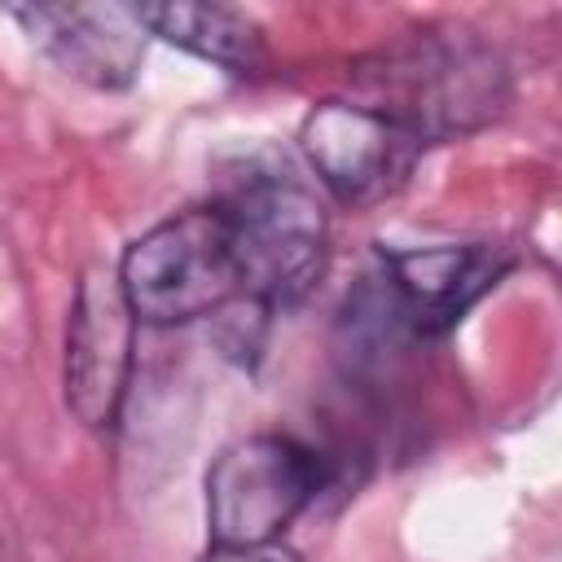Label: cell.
I'll list each match as a JSON object with an SVG mask.
<instances>
[{
    "mask_svg": "<svg viewBox=\"0 0 562 562\" xmlns=\"http://www.w3.org/2000/svg\"><path fill=\"white\" fill-rule=\"evenodd\" d=\"M114 277L140 325H189L246 299L237 241L220 202L176 211L140 233Z\"/></svg>",
    "mask_w": 562,
    "mask_h": 562,
    "instance_id": "3957f363",
    "label": "cell"
},
{
    "mask_svg": "<svg viewBox=\"0 0 562 562\" xmlns=\"http://www.w3.org/2000/svg\"><path fill=\"white\" fill-rule=\"evenodd\" d=\"M202 562H303V558L281 540H268V544H211Z\"/></svg>",
    "mask_w": 562,
    "mask_h": 562,
    "instance_id": "30bf717a",
    "label": "cell"
},
{
    "mask_svg": "<svg viewBox=\"0 0 562 562\" xmlns=\"http://www.w3.org/2000/svg\"><path fill=\"white\" fill-rule=\"evenodd\" d=\"M299 149L316 180L347 206H369L395 193L422 145L360 101H321L299 127Z\"/></svg>",
    "mask_w": 562,
    "mask_h": 562,
    "instance_id": "5b68a950",
    "label": "cell"
},
{
    "mask_svg": "<svg viewBox=\"0 0 562 562\" xmlns=\"http://www.w3.org/2000/svg\"><path fill=\"white\" fill-rule=\"evenodd\" d=\"M325 461L294 435H246L206 470V527L215 544H268L316 501Z\"/></svg>",
    "mask_w": 562,
    "mask_h": 562,
    "instance_id": "277c9868",
    "label": "cell"
},
{
    "mask_svg": "<svg viewBox=\"0 0 562 562\" xmlns=\"http://www.w3.org/2000/svg\"><path fill=\"white\" fill-rule=\"evenodd\" d=\"M9 18L40 53L88 88L119 92L140 75L149 35L132 4H13Z\"/></svg>",
    "mask_w": 562,
    "mask_h": 562,
    "instance_id": "ba28073f",
    "label": "cell"
},
{
    "mask_svg": "<svg viewBox=\"0 0 562 562\" xmlns=\"http://www.w3.org/2000/svg\"><path fill=\"white\" fill-rule=\"evenodd\" d=\"M228 215L246 299L255 312L294 307L329 263V220L316 189L290 162H241L215 198Z\"/></svg>",
    "mask_w": 562,
    "mask_h": 562,
    "instance_id": "7a4b0ae2",
    "label": "cell"
},
{
    "mask_svg": "<svg viewBox=\"0 0 562 562\" xmlns=\"http://www.w3.org/2000/svg\"><path fill=\"white\" fill-rule=\"evenodd\" d=\"M514 255L487 241L448 246H382V290L400 325L417 338L448 334L505 272Z\"/></svg>",
    "mask_w": 562,
    "mask_h": 562,
    "instance_id": "52a82bcc",
    "label": "cell"
},
{
    "mask_svg": "<svg viewBox=\"0 0 562 562\" xmlns=\"http://www.w3.org/2000/svg\"><path fill=\"white\" fill-rule=\"evenodd\" d=\"M132 334L136 316L119 290V277L88 268L75 285L66 321V408L88 430H110L119 422L132 378Z\"/></svg>",
    "mask_w": 562,
    "mask_h": 562,
    "instance_id": "8992f818",
    "label": "cell"
},
{
    "mask_svg": "<svg viewBox=\"0 0 562 562\" xmlns=\"http://www.w3.org/2000/svg\"><path fill=\"white\" fill-rule=\"evenodd\" d=\"M145 35H158L211 66H224L233 75H250L263 66V31L250 13L206 0H140L132 4Z\"/></svg>",
    "mask_w": 562,
    "mask_h": 562,
    "instance_id": "9c48e42d",
    "label": "cell"
},
{
    "mask_svg": "<svg viewBox=\"0 0 562 562\" xmlns=\"http://www.w3.org/2000/svg\"><path fill=\"white\" fill-rule=\"evenodd\" d=\"M356 101L391 119L417 145L457 140L509 110L505 57L465 26H417L364 53L351 70Z\"/></svg>",
    "mask_w": 562,
    "mask_h": 562,
    "instance_id": "6da1fadb",
    "label": "cell"
}]
</instances>
